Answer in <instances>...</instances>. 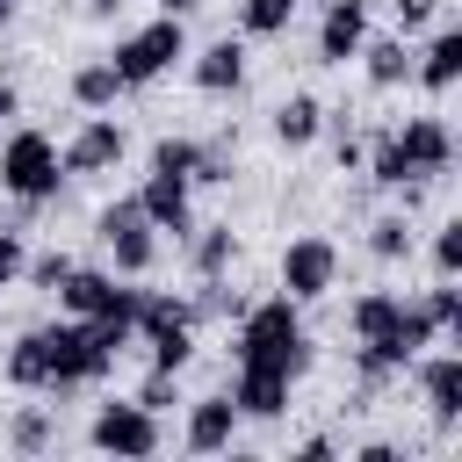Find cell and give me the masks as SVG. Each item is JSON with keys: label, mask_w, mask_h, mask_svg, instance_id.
<instances>
[{"label": "cell", "mask_w": 462, "mask_h": 462, "mask_svg": "<svg viewBox=\"0 0 462 462\" xmlns=\"http://www.w3.org/2000/svg\"><path fill=\"white\" fill-rule=\"evenodd\" d=\"M433 332H440V325L426 318V303H404L390 332H375V339H361V346H354V368H361V383L404 375V368H411V361H419V354L433 346Z\"/></svg>", "instance_id": "cell-3"}, {"label": "cell", "mask_w": 462, "mask_h": 462, "mask_svg": "<svg viewBox=\"0 0 462 462\" xmlns=\"http://www.w3.org/2000/svg\"><path fill=\"white\" fill-rule=\"evenodd\" d=\"M390 14H397V36H419V29H433L440 0H390Z\"/></svg>", "instance_id": "cell-35"}, {"label": "cell", "mask_w": 462, "mask_h": 462, "mask_svg": "<svg viewBox=\"0 0 462 462\" xmlns=\"http://www.w3.org/2000/svg\"><path fill=\"white\" fill-rule=\"evenodd\" d=\"M22 260H29V253H22V238H14V231H0V289H14V282H22Z\"/></svg>", "instance_id": "cell-37"}, {"label": "cell", "mask_w": 462, "mask_h": 462, "mask_svg": "<svg viewBox=\"0 0 462 462\" xmlns=\"http://www.w3.org/2000/svg\"><path fill=\"white\" fill-rule=\"evenodd\" d=\"M217 180H231V152H224V144H195V173H188V188H217Z\"/></svg>", "instance_id": "cell-30"}, {"label": "cell", "mask_w": 462, "mask_h": 462, "mask_svg": "<svg viewBox=\"0 0 462 462\" xmlns=\"http://www.w3.org/2000/svg\"><path fill=\"white\" fill-rule=\"evenodd\" d=\"M195 7H202V0H159V14H173V22H188Z\"/></svg>", "instance_id": "cell-39"}, {"label": "cell", "mask_w": 462, "mask_h": 462, "mask_svg": "<svg viewBox=\"0 0 462 462\" xmlns=\"http://www.w3.org/2000/svg\"><path fill=\"white\" fill-rule=\"evenodd\" d=\"M7 14H14V0H0V22H7Z\"/></svg>", "instance_id": "cell-41"}, {"label": "cell", "mask_w": 462, "mask_h": 462, "mask_svg": "<svg viewBox=\"0 0 462 462\" xmlns=\"http://www.w3.org/2000/svg\"><path fill=\"white\" fill-rule=\"evenodd\" d=\"M318 123H325V108H318L310 94H289V101L274 108V137H282L289 152H296V144H310V137H318Z\"/></svg>", "instance_id": "cell-21"}, {"label": "cell", "mask_w": 462, "mask_h": 462, "mask_svg": "<svg viewBox=\"0 0 462 462\" xmlns=\"http://www.w3.org/2000/svg\"><path fill=\"white\" fill-rule=\"evenodd\" d=\"M14 108H22V94H14V87H7V79H0V123H7V116H14Z\"/></svg>", "instance_id": "cell-40"}, {"label": "cell", "mask_w": 462, "mask_h": 462, "mask_svg": "<svg viewBox=\"0 0 462 462\" xmlns=\"http://www.w3.org/2000/svg\"><path fill=\"white\" fill-rule=\"evenodd\" d=\"M123 144H130V137H123V123H108V116H87V123L65 137L58 166H65V173H108V166L123 159Z\"/></svg>", "instance_id": "cell-9"}, {"label": "cell", "mask_w": 462, "mask_h": 462, "mask_svg": "<svg viewBox=\"0 0 462 462\" xmlns=\"http://www.w3.org/2000/svg\"><path fill=\"white\" fill-rule=\"evenodd\" d=\"M43 440H51V419H43V411H22V419H14V448H22V455H36Z\"/></svg>", "instance_id": "cell-36"}, {"label": "cell", "mask_w": 462, "mask_h": 462, "mask_svg": "<svg viewBox=\"0 0 462 462\" xmlns=\"http://www.w3.org/2000/svg\"><path fill=\"white\" fill-rule=\"evenodd\" d=\"M433 267H440V282L462 274V217H448V224L433 231Z\"/></svg>", "instance_id": "cell-29"}, {"label": "cell", "mask_w": 462, "mask_h": 462, "mask_svg": "<svg viewBox=\"0 0 462 462\" xmlns=\"http://www.w3.org/2000/svg\"><path fill=\"white\" fill-rule=\"evenodd\" d=\"M51 296H58L72 318H101V310H130V303H137V289H116V274H101V267H72Z\"/></svg>", "instance_id": "cell-10"}, {"label": "cell", "mask_w": 462, "mask_h": 462, "mask_svg": "<svg viewBox=\"0 0 462 462\" xmlns=\"http://www.w3.org/2000/svg\"><path fill=\"white\" fill-rule=\"evenodd\" d=\"M238 368H274V375H303L310 368V339H303V318H296V303L289 296H274V303H245L238 310Z\"/></svg>", "instance_id": "cell-1"}, {"label": "cell", "mask_w": 462, "mask_h": 462, "mask_svg": "<svg viewBox=\"0 0 462 462\" xmlns=\"http://www.w3.org/2000/svg\"><path fill=\"white\" fill-rule=\"evenodd\" d=\"M43 339H51V375H43V390H87V383H101V375L116 368V354L94 339L87 318H72V325H43Z\"/></svg>", "instance_id": "cell-4"}, {"label": "cell", "mask_w": 462, "mask_h": 462, "mask_svg": "<svg viewBox=\"0 0 462 462\" xmlns=\"http://www.w3.org/2000/svg\"><path fill=\"white\" fill-rule=\"evenodd\" d=\"M58 180H65V166H58V144H51L43 130H14V137L0 144V188H7L22 209L51 202Z\"/></svg>", "instance_id": "cell-2"}, {"label": "cell", "mask_w": 462, "mask_h": 462, "mask_svg": "<svg viewBox=\"0 0 462 462\" xmlns=\"http://www.w3.org/2000/svg\"><path fill=\"white\" fill-rule=\"evenodd\" d=\"M238 260V231L231 224H209L202 238H195V274H224Z\"/></svg>", "instance_id": "cell-25"}, {"label": "cell", "mask_w": 462, "mask_h": 462, "mask_svg": "<svg viewBox=\"0 0 462 462\" xmlns=\"http://www.w3.org/2000/svg\"><path fill=\"white\" fill-rule=\"evenodd\" d=\"M152 166L188 180V173H195V144H188V137H159V144H152Z\"/></svg>", "instance_id": "cell-31"}, {"label": "cell", "mask_w": 462, "mask_h": 462, "mask_svg": "<svg viewBox=\"0 0 462 462\" xmlns=\"http://www.w3.org/2000/svg\"><path fill=\"white\" fill-rule=\"evenodd\" d=\"M43 375H51V339H43V325H36V332L14 339V354H7V383H14V390H43Z\"/></svg>", "instance_id": "cell-19"}, {"label": "cell", "mask_w": 462, "mask_h": 462, "mask_svg": "<svg viewBox=\"0 0 462 462\" xmlns=\"http://www.w3.org/2000/svg\"><path fill=\"white\" fill-rule=\"evenodd\" d=\"M354 58H368V79H375V87H397V79L411 72L404 36H361V51H354Z\"/></svg>", "instance_id": "cell-20"}, {"label": "cell", "mask_w": 462, "mask_h": 462, "mask_svg": "<svg viewBox=\"0 0 462 462\" xmlns=\"http://www.w3.org/2000/svg\"><path fill=\"white\" fill-rule=\"evenodd\" d=\"M87 7H101V14H108V7H116V0H87Z\"/></svg>", "instance_id": "cell-42"}, {"label": "cell", "mask_w": 462, "mask_h": 462, "mask_svg": "<svg viewBox=\"0 0 462 462\" xmlns=\"http://www.w3.org/2000/svg\"><path fill=\"white\" fill-rule=\"evenodd\" d=\"M397 310H404V296H390V289H368V296L354 303V339H375V332H390V325H397Z\"/></svg>", "instance_id": "cell-24"}, {"label": "cell", "mask_w": 462, "mask_h": 462, "mask_svg": "<svg viewBox=\"0 0 462 462\" xmlns=\"http://www.w3.org/2000/svg\"><path fill=\"white\" fill-rule=\"evenodd\" d=\"M368 253H375V260H404V253H411V224H404V217H375V224H368Z\"/></svg>", "instance_id": "cell-28"}, {"label": "cell", "mask_w": 462, "mask_h": 462, "mask_svg": "<svg viewBox=\"0 0 462 462\" xmlns=\"http://www.w3.org/2000/svg\"><path fill=\"white\" fill-rule=\"evenodd\" d=\"M411 72H419L426 94H448V87L462 79V29H433V43H426V58H419Z\"/></svg>", "instance_id": "cell-18"}, {"label": "cell", "mask_w": 462, "mask_h": 462, "mask_svg": "<svg viewBox=\"0 0 462 462\" xmlns=\"http://www.w3.org/2000/svg\"><path fill=\"white\" fill-rule=\"evenodd\" d=\"M137 404H144V411L180 404V375H173V368H152V375H144V390H137Z\"/></svg>", "instance_id": "cell-32"}, {"label": "cell", "mask_w": 462, "mask_h": 462, "mask_svg": "<svg viewBox=\"0 0 462 462\" xmlns=\"http://www.w3.org/2000/svg\"><path fill=\"white\" fill-rule=\"evenodd\" d=\"M361 166H368V180H375V188H397V180H419V173L404 166V152H397V137H390V130H383V137H375V144L361 152Z\"/></svg>", "instance_id": "cell-23"}, {"label": "cell", "mask_w": 462, "mask_h": 462, "mask_svg": "<svg viewBox=\"0 0 462 462\" xmlns=\"http://www.w3.org/2000/svg\"><path fill=\"white\" fill-rule=\"evenodd\" d=\"M94 231H101V245L116 253V267H123V274H144V267L159 260V238H152V224H144V209H137V195H123V202H108V209L94 217Z\"/></svg>", "instance_id": "cell-7"}, {"label": "cell", "mask_w": 462, "mask_h": 462, "mask_svg": "<svg viewBox=\"0 0 462 462\" xmlns=\"http://www.w3.org/2000/svg\"><path fill=\"white\" fill-rule=\"evenodd\" d=\"M144 346H152V368H173V375H180V368L195 361V325H173V332H152Z\"/></svg>", "instance_id": "cell-27"}, {"label": "cell", "mask_w": 462, "mask_h": 462, "mask_svg": "<svg viewBox=\"0 0 462 462\" xmlns=\"http://www.w3.org/2000/svg\"><path fill=\"white\" fill-rule=\"evenodd\" d=\"M238 79H245V43L238 36H217L209 51H195V87L202 94H238Z\"/></svg>", "instance_id": "cell-17"}, {"label": "cell", "mask_w": 462, "mask_h": 462, "mask_svg": "<svg viewBox=\"0 0 462 462\" xmlns=\"http://www.w3.org/2000/svg\"><path fill=\"white\" fill-rule=\"evenodd\" d=\"M116 94H123V79H116V65H108V58L72 72V101H79V108H116Z\"/></svg>", "instance_id": "cell-22"}, {"label": "cell", "mask_w": 462, "mask_h": 462, "mask_svg": "<svg viewBox=\"0 0 462 462\" xmlns=\"http://www.w3.org/2000/svg\"><path fill=\"white\" fill-rule=\"evenodd\" d=\"M332 282H339L332 238H296V245L282 253V296H289V303H318Z\"/></svg>", "instance_id": "cell-8"}, {"label": "cell", "mask_w": 462, "mask_h": 462, "mask_svg": "<svg viewBox=\"0 0 462 462\" xmlns=\"http://www.w3.org/2000/svg\"><path fill=\"white\" fill-rule=\"evenodd\" d=\"M231 404H238V419H282V411H289V375H274V368H238Z\"/></svg>", "instance_id": "cell-15"}, {"label": "cell", "mask_w": 462, "mask_h": 462, "mask_svg": "<svg viewBox=\"0 0 462 462\" xmlns=\"http://www.w3.org/2000/svg\"><path fill=\"white\" fill-rule=\"evenodd\" d=\"M361 152H368V144H361V137H346V130H339V173H354V166H361Z\"/></svg>", "instance_id": "cell-38"}, {"label": "cell", "mask_w": 462, "mask_h": 462, "mask_svg": "<svg viewBox=\"0 0 462 462\" xmlns=\"http://www.w3.org/2000/svg\"><path fill=\"white\" fill-rule=\"evenodd\" d=\"M173 58H188V29H180L173 14H159L152 29H137V36H123L108 65H116V79H123V87H152V79H159V72H166Z\"/></svg>", "instance_id": "cell-5"}, {"label": "cell", "mask_w": 462, "mask_h": 462, "mask_svg": "<svg viewBox=\"0 0 462 462\" xmlns=\"http://www.w3.org/2000/svg\"><path fill=\"white\" fill-rule=\"evenodd\" d=\"M22 274H29L36 289H58V282L72 274V253H36V260H22Z\"/></svg>", "instance_id": "cell-33"}, {"label": "cell", "mask_w": 462, "mask_h": 462, "mask_svg": "<svg viewBox=\"0 0 462 462\" xmlns=\"http://www.w3.org/2000/svg\"><path fill=\"white\" fill-rule=\"evenodd\" d=\"M87 440H94L101 455H130V462H144V455H159V411H144L137 397H130V404H101L94 426H87Z\"/></svg>", "instance_id": "cell-6"}, {"label": "cell", "mask_w": 462, "mask_h": 462, "mask_svg": "<svg viewBox=\"0 0 462 462\" xmlns=\"http://www.w3.org/2000/svg\"><path fill=\"white\" fill-rule=\"evenodd\" d=\"M419 390H426L433 426H455V419H462V354H433V361H419Z\"/></svg>", "instance_id": "cell-14"}, {"label": "cell", "mask_w": 462, "mask_h": 462, "mask_svg": "<svg viewBox=\"0 0 462 462\" xmlns=\"http://www.w3.org/2000/svg\"><path fill=\"white\" fill-rule=\"evenodd\" d=\"M289 22H296V0H245L238 7V29L245 36H282Z\"/></svg>", "instance_id": "cell-26"}, {"label": "cell", "mask_w": 462, "mask_h": 462, "mask_svg": "<svg viewBox=\"0 0 462 462\" xmlns=\"http://www.w3.org/2000/svg\"><path fill=\"white\" fill-rule=\"evenodd\" d=\"M397 137V152H404V166L419 173V180H433V173H448V159H455V137H448V123L440 116H411L404 130H390Z\"/></svg>", "instance_id": "cell-11"}, {"label": "cell", "mask_w": 462, "mask_h": 462, "mask_svg": "<svg viewBox=\"0 0 462 462\" xmlns=\"http://www.w3.org/2000/svg\"><path fill=\"white\" fill-rule=\"evenodd\" d=\"M231 433H238V404H231V397H202V404H188V448H195V455H224Z\"/></svg>", "instance_id": "cell-16"}, {"label": "cell", "mask_w": 462, "mask_h": 462, "mask_svg": "<svg viewBox=\"0 0 462 462\" xmlns=\"http://www.w3.org/2000/svg\"><path fill=\"white\" fill-rule=\"evenodd\" d=\"M426 318H433L440 332H455V325H462V289H455V282H440V289L426 296Z\"/></svg>", "instance_id": "cell-34"}, {"label": "cell", "mask_w": 462, "mask_h": 462, "mask_svg": "<svg viewBox=\"0 0 462 462\" xmlns=\"http://www.w3.org/2000/svg\"><path fill=\"white\" fill-rule=\"evenodd\" d=\"M137 209H144V224L152 231H173V238H188L195 231V217H188V180L180 173H144V188H137Z\"/></svg>", "instance_id": "cell-12"}, {"label": "cell", "mask_w": 462, "mask_h": 462, "mask_svg": "<svg viewBox=\"0 0 462 462\" xmlns=\"http://www.w3.org/2000/svg\"><path fill=\"white\" fill-rule=\"evenodd\" d=\"M361 36H368V0H332L325 22H318V58L325 65H346L361 51Z\"/></svg>", "instance_id": "cell-13"}]
</instances>
